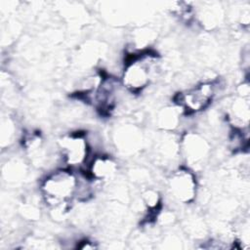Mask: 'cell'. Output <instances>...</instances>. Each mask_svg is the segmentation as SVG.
Instances as JSON below:
<instances>
[{
    "mask_svg": "<svg viewBox=\"0 0 250 250\" xmlns=\"http://www.w3.org/2000/svg\"><path fill=\"white\" fill-rule=\"evenodd\" d=\"M167 186L170 195L181 204H189L196 197V177L188 167H180L173 171L168 178Z\"/></svg>",
    "mask_w": 250,
    "mask_h": 250,
    "instance_id": "obj_5",
    "label": "cell"
},
{
    "mask_svg": "<svg viewBox=\"0 0 250 250\" xmlns=\"http://www.w3.org/2000/svg\"><path fill=\"white\" fill-rule=\"evenodd\" d=\"M117 171L116 162L107 155L96 156L89 166V178L93 181H104Z\"/></svg>",
    "mask_w": 250,
    "mask_h": 250,
    "instance_id": "obj_8",
    "label": "cell"
},
{
    "mask_svg": "<svg viewBox=\"0 0 250 250\" xmlns=\"http://www.w3.org/2000/svg\"><path fill=\"white\" fill-rule=\"evenodd\" d=\"M215 82H200L178 95V105L187 114H194L206 109L216 96Z\"/></svg>",
    "mask_w": 250,
    "mask_h": 250,
    "instance_id": "obj_4",
    "label": "cell"
},
{
    "mask_svg": "<svg viewBox=\"0 0 250 250\" xmlns=\"http://www.w3.org/2000/svg\"><path fill=\"white\" fill-rule=\"evenodd\" d=\"M59 147L63 162L70 169L82 167L87 163L90 145L85 133L75 131L63 135L59 140Z\"/></svg>",
    "mask_w": 250,
    "mask_h": 250,
    "instance_id": "obj_3",
    "label": "cell"
},
{
    "mask_svg": "<svg viewBox=\"0 0 250 250\" xmlns=\"http://www.w3.org/2000/svg\"><path fill=\"white\" fill-rule=\"evenodd\" d=\"M156 54L150 51L132 54L126 61L122 83L128 91L138 94L150 84L156 73Z\"/></svg>",
    "mask_w": 250,
    "mask_h": 250,
    "instance_id": "obj_2",
    "label": "cell"
},
{
    "mask_svg": "<svg viewBox=\"0 0 250 250\" xmlns=\"http://www.w3.org/2000/svg\"><path fill=\"white\" fill-rule=\"evenodd\" d=\"M182 152L189 165L199 166L207 159L210 151L208 143L199 135L189 133L182 142Z\"/></svg>",
    "mask_w": 250,
    "mask_h": 250,
    "instance_id": "obj_6",
    "label": "cell"
},
{
    "mask_svg": "<svg viewBox=\"0 0 250 250\" xmlns=\"http://www.w3.org/2000/svg\"><path fill=\"white\" fill-rule=\"evenodd\" d=\"M229 118L233 130L243 132L248 130L250 118V104L248 97L239 95L232 101L229 106Z\"/></svg>",
    "mask_w": 250,
    "mask_h": 250,
    "instance_id": "obj_7",
    "label": "cell"
},
{
    "mask_svg": "<svg viewBox=\"0 0 250 250\" xmlns=\"http://www.w3.org/2000/svg\"><path fill=\"white\" fill-rule=\"evenodd\" d=\"M79 182L69 169H58L48 174L40 186V192L48 208L58 215L65 213L78 197Z\"/></svg>",
    "mask_w": 250,
    "mask_h": 250,
    "instance_id": "obj_1",
    "label": "cell"
},
{
    "mask_svg": "<svg viewBox=\"0 0 250 250\" xmlns=\"http://www.w3.org/2000/svg\"><path fill=\"white\" fill-rule=\"evenodd\" d=\"M159 123L164 129H173L178 123V114L176 109L166 108L159 115Z\"/></svg>",
    "mask_w": 250,
    "mask_h": 250,
    "instance_id": "obj_9",
    "label": "cell"
}]
</instances>
